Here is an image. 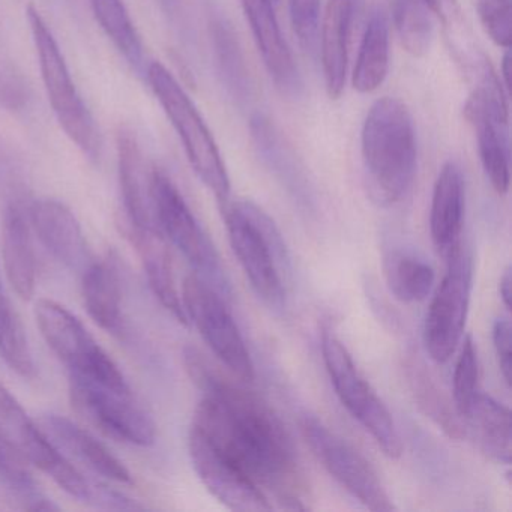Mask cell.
<instances>
[{
    "mask_svg": "<svg viewBox=\"0 0 512 512\" xmlns=\"http://www.w3.org/2000/svg\"><path fill=\"white\" fill-rule=\"evenodd\" d=\"M395 28L401 44L410 55L424 56L431 46V28L428 8L422 0H392Z\"/></svg>",
    "mask_w": 512,
    "mask_h": 512,
    "instance_id": "cell-32",
    "label": "cell"
},
{
    "mask_svg": "<svg viewBox=\"0 0 512 512\" xmlns=\"http://www.w3.org/2000/svg\"><path fill=\"white\" fill-rule=\"evenodd\" d=\"M290 20L299 43L314 52L319 35L320 0H289Z\"/></svg>",
    "mask_w": 512,
    "mask_h": 512,
    "instance_id": "cell-36",
    "label": "cell"
},
{
    "mask_svg": "<svg viewBox=\"0 0 512 512\" xmlns=\"http://www.w3.org/2000/svg\"><path fill=\"white\" fill-rule=\"evenodd\" d=\"M26 14L40 61L38 64L44 89L53 113L68 139L89 161L97 163L101 157L100 131L91 110L77 91L64 53L40 11L34 5H29Z\"/></svg>",
    "mask_w": 512,
    "mask_h": 512,
    "instance_id": "cell-5",
    "label": "cell"
},
{
    "mask_svg": "<svg viewBox=\"0 0 512 512\" xmlns=\"http://www.w3.org/2000/svg\"><path fill=\"white\" fill-rule=\"evenodd\" d=\"M41 428L59 449L80 461L83 466L110 481L131 484L133 476L125 464L112 454L100 440L95 439L85 428L74 424L71 419L59 415H47L41 419Z\"/></svg>",
    "mask_w": 512,
    "mask_h": 512,
    "instance_id": "cell-19",
    "label": "cell"
},
{
    "mask_svg": "<svg viewBox=\"0 0 512 512\" xmlns=\"http://www.w3.org/2000/svg\"><path fill=\"white\" fill-rule=\"evenodd\" d=\"M502 76L505 89L511 88L509 86L511 85V80H509V77H511V55H509V52H506L505 58H503Z\"/></svg>",
    "mask_w": 512,
    "mask_h": 512,
    "instance_id": "cell-41",
    "label": "cell"
},
{
    "mask_svg": "<svg viewBox=\"0 0 512 512\" xmlns=\"http://www.w3.org/2000/svg\"><path fill=\"white\" fill-rule=\"evenodd\" d=\"M464 218L463 173L457 164H443L430 206V235L440 256L448 257L461 242Z\"/></svg>",
    "mask_w": 512,
    "mask_h": 512,
    "instance_id": "cell-21",
    "label": "cell"
},
{
    "mask_svg": "<svg viewBox=\"0 0 512 512\" xmlns=\"http://www.w3.org/2000/svg\"><path fill=\"white\" fill-rule=\"evenodd\" d=\"M31 100V89L23 74L11 62L0 61V107L23 112Z\"/></svg>",
    "mask_w": 512,
    "mask_h": 512,
    "instance_id": "cell-37",
    "label": "cell"
},
{
    "mask_svg": "<svg viewBox=\"0 0 512 512\" xmlns=\"http://www.w3.org/2000/svg\"><path fill=\"white\" fill-rule=\"evenodd\" d=\"M127 235L139 253L149 287L154 292L155 298L179 323L185 326L190 325L182 304V295H179L176 287L172 254H170L166 236L157 226L146 227V229L127 227Z\"/></svg>",
    "mask_w": 512,
    "mask_h": 512,
    "instance_id": "cell-20",
    "label": "cell"
},
{
    "mask_svg": "<svg viewBox=\"0 0 512 512\" xmlns=\"http://www.w3.org/2000/svg\"><path fill=\"white\" fill-rule=\"evenodd\" d=\"M188 451L197 476L218 502L239 512H268L274 509L262 488L232 458L193 427L188 434Z\"/></svg>",
    "mask_w": 512,
    "mask_h": 512,
    "instance_id": "cell-14",
    "label": "cell"
},
{
    "mask_svg": "<svg viewBox=\"0 0 512 512\" xmlns=\"http://www.w3.org/2000/svg\"><path fill=\"white\" fill-rule=\"evenodd\" d=\"M460 355L455 362L454 370V407L461 419L466 418L479 395V364L478 352L472 335L461 340Z\"/></svg>",
    "mask_w": 512,
    "mask_h": 512,
    "instance_id": "cell-33",
    "label": "cell"
},
{
    "mask_svg": "<svg viewBox=\"0 0 512 512\" xmlns=\"http://www.w3.org/2000/svg\"><path fill=\"white\" fill-rule=\"evenodd\" d=\"M211 38L223 85L239 104H247L253 97V82L235 31L227 20L215 17L211 22Z\"/></svg>",
    "mask_w": 512,
    "mask_h": 512,
    "instance_id": "cell-27",
    "label": "cell"
},
{
    "mask_svg": "<svg viewBox=\"0 0 512 512\" xmlns=\"http://www.w3.org/2000/svg\"><path fill=\"white\" fill-rule=\"evenodd\" d=\"M389 70V26L382 13L368 20L353 70L352 83L359 94H371L385 82Z\"/></svg>",
    "mask_w": 512,
    "mask_h": 512,
    "instance_id": "cell-25",
    "label": "cell"
},
{
    "mask_svg": "<svg viewBox=\"0 0 512 512\" xmlns=\"http://www.w3.org/2000/svg\"><path fill=\"white\" fill-rule=\"evenodd\" d=\"M250 23L257 49L275 85L287 95L298 94L301 88L298 68L281 34L271 0H241Z\"/></svg>",
    "mask_w": 512,
    "mask_h": 512,
    "instance_id": "cell-17",
    "label": "cell"
},
{
    "mask_svg": "<svg viewBox=\"0 0 512 512\" xmlns=\"http://www.w3.org/2000/svg\"><path fill=\"white\" fill-rule=\"evenodd\" d=\"M299 425L314 457L353 499L370 511H394V502L385 485L361 452L329 430L316 416H302Z\"/></svg>",
    "mask_w": 512,
    "mask_h": 512,
    "instance_id": "cell-11",
    "label": "cell"
},
{
    "mask_svg": "<svg viewBox=\"0 0 512 512\" xmlns=\"http://www.w3.org/2000/svg\"><path fill=\"white\" fill-rule=\"evenodd\" d=\"M493 344L496 350L500 373L506 385L511 386L512 356H511V323L506 319H497L493 325Z\"/></svg>",
    "mask_w": 512,
    "mask_h": 512,
    "instance_id": "cell-38",
    "label": "cell"
},
{
    "mask_svg": "<svg viewBox=\"0 0 512 512\" xmlns=\"http://www.w3.org/2000/svg\"><path fill=\"white\" fill-rule=\"evenodd\" d=\"M152 206L161 233L181 251L196 275L211 284L224 299H229L232 290L214 244L181 191L166 173L158 169L152 170Z\"/></svg>",
    "mask_w": 512,
    "mask_h": 512,
    "instance_id": "cell-7",
    "label": "cell"
},
{
    "mask_svg": "<svg viewBox=\"0 0 512 512\" xmlns=\"http://www.w3.org/2000/svg\"><path fill=\"white\" fill-rule=\"evenodd\" d=\"M0 356L8 367L26 380L37 374L34 353L26 334L25 325L11 302L0 295Z\"/></svg>",
    "mask_w": 512,
    "mask_h": 512,
    "instance_id": "cell-31",
    "label": "cell"
},
{
    "mask_svg": "<svg viewBox=\"0 0 512 512\" xmlns=\"http://www.w3.org/2000/svg\"><path fill=\"white\" fill-rule=\"evenodd\" d=\"M70 397L74 409L86 421L118 442L151 446L157 439L154 418L131 388H113L70 376Z\"/></svg>",
    "mask_w": 512,
    "mask_h": 512,
    "instance_id": "cell-10",
    "label": "cell"
},
{
    "mask_svg": "<svg viewBox=\"0 0 512 512\" xmlns=\"http://www.w3.org/2000/svg\"><path fill=\"white\" fill-rule=\"evenodd\" d=\"M446 265L424 323L425 349L437 364L448 362L460 346L469 313L473 262L463 241L446 257Z\"/></svg>",
    "mask_w": 512,
    "mask_h": 512,
    "instance_id": "cell-9",
    "label": "cell"
},
{
    "mask_svg": "<svg viewBox=\"0 0 512 512\" xmlns=\"http://www.w3.org/2000/svg\"><path fill=\"white\" fill-rule=\"evenodd\" d=\"M184 364L203 394L191 427L232 458L281 508L307 509L308 485L295 446L271 407L226 379L196 347L184 350Z\"/></svg>",
    "mask_w": 512,
    "mask_h": 512,
    "instance_id": "cell-1",
    "label": "cell"
},
{
    "mask_svg": "<svg viewBox=\"0 0 512 512\" xmlns=\"http://www.w3.org/2000/svg\"><path fill=\"white\" fill-rule=\"evenodd\" d=\"M0 434L19 452L23 460L37 466L62 490L76 499L88 493L89 482L67 460L61 449L29 418L22 404L0 383Z\"/></svg>",
    "mask_w": 512,
    "mask_h": 512,
    "instance_id": "cell-13",
    "label": "cell"
},
{
    "mask_svg": "<svg viewBox=\"0 0 512 512\" xmlns=\"http://www.w3.org/2000/svg\"><path fill=\"white\" fill-rule=\"evenodd\" d=\"M145 79L178 133L197 178L214 193L220 205L226 203L230 196L226 164L199 110L175 76L160 62L148 65Z\"/></svg>",
    "mask_w": 512,
    "mask_h": 512,
    "instance_id": "cell-4",
    "label": "cell"
},
{
    "mask_svg": "<svg viewBox=\"0 0 512 512\" xmlns=\"http://www.w3.org/2000/svg\"><path fill=\"white\" fill-rule=\"evenodd\" d=\"M116 149L127 227L146 229L157 226L152 206V172L146 166L145 155L136 133L128 128H121L116 137Z\"/></svg>",
    "mask_w": 512,
    "mask_h": 512,
    "instance_id": "cell-16",
    "label": "cell"
},
{
    "mask_svg": "<svg viewBox=\"0 0 512 512\" xmlns=\"http://www.w3.org/2000/svg\"><path fill=\"white\" fill-rule=\"evenodd\" d=\"M389 292L404 304L424 301L433 290L436 274L424 260L404 251H391L383 262Z\"/></svg>",
    "mask_w": 512,
    "mask_h": 512,
    "instance_id": "cell-28",
    "label": "cell"
},
{
    "mask_svg": "<svg viewBox=\"0 0 512 512\" xmlns=\"http://www.w3.org/2000/svg\"><path fill=\"white\" fill-rule=\"evenodd\" d=\"M28 218L38 241L65 268L82 274L92 257L82 224L74 212L55 199H37L28 203Z\"/></svg>",
    "mask_w": 512,
    "mask_h": 512,
    "instance_id": "cell-15",
    "label": "cell"
},
{
    "mask_svg": "<svg viewBox=\"0 0 512 512\" xmlns=\"http://www.w3.org/2000/svg\"><path fill=\"white\" fill-rule=\"evenodd\" d=\"M482 28L496 46L509 50L512 43L511 0H475Z\"/></svg>",
    "mask_w": 512,
    "mask_h": 512,
    "instance_id": "cell-34",
    "label": "cell"
},
{
    "mask_svg": "<svg viewBox=\"0 0 512 512\" xmlns=\"http://www.w3.org/2000/svg\"><path fill=\"white\" fill-rule=\"evenodd\" d=\"M166 13L173 14L178 8L179 0H157Z\"/></svg>",
    "mask_w": 512,
    "mask_h": 512,
    "instance_id": "cell-42",
    "label": "cell"
},
{
    "mask_svg": "<svg viewBox=\"0 0 512 512\" xmlns=\"http://www.w3.org/2000/svg\"><path fill=\"white\" fill-rule=\"evenodd\" d=\"M230 247L263 304L281 310L286 302L290 254L275 221L248 200L221 203Z\"/></svg>",
    "mask_w": 512,
    "mask_h": 512,
    "instance_id": "cell-3",
    "label": "cell"
},
{
    "mask_svg": "<svg viewBox=\"0 0 512 512\" xmlns=\"http://www.w3.org/2000/svg\"><path fill=\"white\" fill-rule=\"evenodd\" d=\"M358 0H329L323 16L322 67L326 91L338 100L346 85L349 41Z\"/></svg>",
    "mask_w": 512,
    "mask_h": 512,
    "instance_id": "cell-22",
    "label": "cell"
},
{
    "mask_svg": "<svg viewBox=\"0 0 512 512\" xmlns=\"http://www.w3.org/2000/svg\"><path fill=\"white\" fill-rule=\"evenodd\" d=\"M2 256L8 283L23 301H29L37 289V256H35L28 205L11 203L4 215Z\"/></svg>",
    "mask_w": 512,
    "mask_h": 512,
    "instance_id": "cell-18",
    "label": "cell"
},
{
    "mask_svg": "<svg viewBox=\"0 0 512 512\" xmlns=\"http://www.w3.org/2000/svg\"><path fill=\"white\" fill-rule=\"evenodd\" d=\"M182 304L188 323L196 326L221 364L239 379L253 382L256 377L253 359L226 299L199 275L191 274L182 286Z\"/></svg>",
    "mask_w": 512,
    "mask_h": 512,
    "instance_id": "cell-12",
    "label": "cell"
},
{
    "mask_svg": "<svg viewBox=\"0 0 512 512\" xmlns=\"http://www.w3.org/2000/svg\"><path fill=\"white\" fill-rule=\"evenodd\" d=\"M422 2L428 8V11L442 22L446 31L449 32V37H451L449 40L454 38L455 43L457 35L461 34V26H463L458 0H422Z\"/></svg>",
    "mask_w": 512,
    "mask_h": 512,
    "instance_id": "cell-39",
    "label": "cell"
},
{
    "mask_svg": "<svg viewBox=\"0 0 512 512\" xmlns=\"http://www.w3.org/2000/svg\"><path fill=\"white\" fill-rule=\"evenodd\" d=\"M34 313L47 346L67 367L70 376L113 388H130L115 361L68 308L52 299H40Z\"/></svg>",
    "mask_w": 512,
    "mask_h": 512,
    "instance_id": "cell-8",
    "label": "cell"
},
{
    "mask_svg": "<svg viewBox=\"0 0 512 512\" xmlns=\"http://www.w3.org/2000/svg\"><path fill=\"white\" fill-rule=\"evenodd\" d=\"M511 287H512V275L511 268H506L505 272H503L502 277H500L499 281V293L500 299H502L503 305H505L506 310L511 308Z\"/></svg>",
    "mask_w": 512,
    "mask_h": 512,
    "instance_id": "cell-40",
    "label": "cell"
},
{
    "mask_svg": "<svg viewBox=\"0 0 512 512\" xmlns=\"http://www.w3.org/2000/svg\"><path fill=\"white\" fill-rule=\"evenodd\" d=\"M89 7L98 25L121 53L122 58L133 71H136L137 76L145 77L148 68L145 62V47L124 0H89Z\"/></svg>",
    "mask_w": 512,
    "mask_h": 512,
    "instance_id": "cell-26",
    "label": "cell"
},
{
    "mask_svg": "<svg viewBox=\"0 0 512 512\" xmlns=\"http://www.w3.org/2000/svg\"><path fill=\"white\" fill-rule=\"evenodd\" d=\"M407 377H409L413 397L422 413L437 427L442 428L443 433L451 439L458 440L466 437L463 419L458 416L457 410L452 409V404L437 388L430 374L425 371L424 365L415 359H410L407 362Z\"/></svg>",
    "mask_w": 512,
    "mask_h": 512,
    "instance_id": "cell-30",
    "label": "cell"
},
{
    "mask_svg": "<svg viewBox=\"0 0 512 512\" xmlns=\"http://www.w3.org/2000/svg\"><path fill=\"white\" fill-rule=\"evenodd\" d=\"M22 460L19 452L0 434V481L14 493L29 500L37 496V493L34 481L28 470L23 467Z\"/></svg>",
    "mask_w": 512,
    "mask_h": 512,
    "instance_id": "cell-35",
    "label": "cell"
},
{
    "mask_svg": "<svg viewBox=\"0 0 512 512\" xmlns=\"http://www.w3.org/2000/svg\"><path fill=\"white\" fill-rule=\"evenodd\" d=\"M251 136L266 166L295 193L305 190V179L292 149L286 145L280 131L266 116L254 115L250 122Z\"/></svg>",
    "mask_w": 512,
    "mask_h": 512,
    "instance_id": "cell-29",
    "label": "cell"
},
{
    "mask_svg": "<svg viewBox=\"0 0 512 512\" xmlns=\"http://www.w3.org/2000/svg\"><path fill=\"white\" fill-rule=\"evenodd\" d=\"M320 347L326 373L344 409L373 437L386 457L392 460L400 458L403 442L394 418L382 398L356 367L343 341L331 328H323Z\"/></svg>",
    "mask_w": 512,
    "mask_h": 512,
    "instance_id": "cell-6",
    "label": "cell"
},
{
    "mask_svg": "<svg viewBox=\"0 0 512 512\" xmlns=\"http://www.w3.org/2000/svg\"><path fill=\"white\" fill-rule=\"evenodd\" d=\"M362 163L368 193L374 202H400L416 175V134L409 109L395 98L376 101L365 118Z\"/></svg>",
    "mask_w": 512,
    "mask_h": 512,
    "instance_id": "cell-2",
    "label": "cell"
},
{
    "mask_svg": "<svg viewBox=\"0 0 512 512\" xmlns=\"http://www.w3.org/2000/svg\"><path fill=\"white\" fill-rule=\"evenodd\" d=\"M80 277L83 304L89 317L109 334H119L124 325L122 284L118 266L112 257L92 260Z\"/></svg>",
    "mask_w": 512,
    "mask_h": 512,
    "instance_id": "cell-23",
    "label": "cell"
},
{
    "mask_svg": "<svg viewBox=\"0 0 512 512\" xmlns=\"http://www.w3.org/2000/svg\"><path fill=\"white\" fill-rule=\"evenodd\" d=\"M464 428L472 433L479 448L488 457L508 466L511 463V412L491 395L479 392L472 409L464 418Z\"/></svg>",
    "mask_w": 512,
    "mask_h": 512,
    "instance_id": "cell-24",
    "label": "cell"
}]
</instances>
